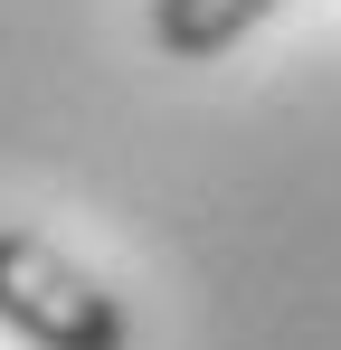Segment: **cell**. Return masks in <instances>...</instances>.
<instances>
[{
  "mask_svg": "<svg viewBox=\"0 0 341 350\" xmlns=\"http://www.w3.org/2000/svg\"><path fill=\"white\" fill-rule=\"evenodd\" d=\"M0 332L29 350H133V312L57 237L0 228Z\"/></svg>",
  "mask_w": 341,
  "mask_h": 350,
  "instance_id": "6da1fadb",
  "label": "cell"
},
{
  "mask_svg": "<svg viewBox=\"0 0 341 350\" xmlns=\"http://www.w3.org/2000/svg\"><path fill=\"white\" fill-rule=\"evenodd\" d=\"M275 10H284V0H152V10H142V29H152V48H162V57L209 66V57H227L237 38H256Z\"/></svg>",
  "mask_w": 341,
  "mask_h": 350,
  "instance_id": "7a4b0ae2",
  "label": "cell"
}]
</instances>
